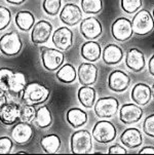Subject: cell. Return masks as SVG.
Returning <instances> with one entry per match:
<instances>
[{
	"label": "cell",
	"mask_w": 154,
	"mask_h": 155,
	"mask_svg": "<svg viewBox=\"0 0 154 155\" xmlns=\"http://www.w3.org/2000/svg\"><path fill=\"white\" fill-rule=\"evenodd\" d=\"M51 91L39 82H30L26 84L22 93V100L25 104L39 105L45 103L49 98Z\"/></svg>",
	"instance_id": "1"
},
{
	"label": "cell",
	"mask_w": 154,
	"mask_h": 155,
	"mask_svg": "<svg viewBox=\"0 0 154 155\" xmlns=\"http://www.w3.org/2000/svg\"><path fill=\"white\" fill-rule=\"evenodd\" d=\"M70 147L74 154L90 153L93 149V137L90 133L85 130L74 132L70 139Z\"/></svg>",
	"instance_id": "2"
},
{
	"label": "cell",
	"mask_w": 154,
	"mask_h": 155,
	"mask_svg": "<svg viewBox=\"0 0 154 155\" xmlns=\"http://www.w3.org/2000/svg\"><path fill=\"white\" fill-rule=\"evenodd\" d=\"M132 26L134 34L136 35H148L154 29V19L148 10L139 9L133 18Z\"/></svg>",
	"instance_id": "3"
},
{
	"label": "cell",
	"mask_w": 154,
	"mask_h": 155,
	"mask_svg": "<svg viewBox=\"0 0 154 155\" xmlns=\"http://www.w3.org/2000/svg\"><path fill=\"white\" fill-rule=\"evenodd\" d=\"M40 57L43 68L51 72L58 70L65 60V56L62 51L48 46L40 47Z\"/></svg>",
	"instance_id": "4"
},
{
	"label": "cell",
	"mask_w": 154,
	"mask_h": 155,
	"mask_svg": "<svg viewBox=\"0 0 154 155\" xmlns=\"http://www.w3.org/2000/svg\"><path fill=\"white\" fill-rule=\"evenodd\" d=\"M92 137L98 143H111L116 138V128L113 123L108 120H100L93 127Z\"/></svg>",
	"instance_id": "5"
},
{
	"label": "cell",
	"mask_w": 154,
	"mask_h": 155,
	"mask_svg": "<svg viewBox=\"0 0 154 155\" xmlns=\"http://www.w3.org/2000/svg\"><path fill=\"white\" fill-rule=\"evenodd\" d=\"M23 43L17 32H9L0 37V51L7 57L17 56L22 51Z\"/></svg>",
	"instance_id": "6"
},
{
	"label": "cell",
	"mask_w": 154,
	"mask_h": 155,
	"mask_svg": "<svg viewBox=\"0 0 154 155\" xmlns=\"http://www.w3.org/2000/svg\"><path fill=\"white\" fill-rule=\"evenodd\" d=\"M119 102L113 97H104L95 103V113L99 118H111L118 111Z\"/></svg>",
	"instance_id": "7"
},
{
	"label": "cell",
	"mask_w": 154,
	"mask_h": 155,
	"mask_svg": "<svg viewBox=\"0 0 154 155\" xmlns=\"http://www.w3.org/2000/svg\"><path fill=\"white\" fill-rule=\"evenodd\" d=\"M112 36L116 39L117 41H126L132 38L134 31H133L132 21H129L126 18H118L112 24L111 27Z\"/></svg>",
	"instance_id": "8"
},
{
	"label": "cell",
	"mask_w": 154,
	"mask_h": 155,
	"mask_svg": "<svg viewBox=\"0 0 154 155\" xmlns=\"http://www.w3.org/2000/svg\"><path fill=\"white\" fill-rule=\"evenodd\" d=\"M81 35L87 40L97 39L102 34V25L97 18L90 17L80 21L79 27Z\"/></svg>",
	"instance_id": "9"
},
{
	"label": "cell",
	"mask_w": 154,
	"mask_h": 155,
	"mask_svg": "<svg viewBox=\"0 0 154 155\" xmlns=\"http://www.w3.org/2000/svg\"><path fill=\"white\" fill-rule=\"evenodd\" d=\"M53 33V26L48 21H39L34 24L31 32V41L34 44H43L48 42Z\"/></svg>",
	"instance_id": "10"
},
{
	"label": "cell",
	"mask_w": 154,
	"mask_h": 155,
	"mask_svg": "<svg viewBox=\"0 0 154 155\" xmlns=\"http://www.w3.org/2000/svg\"><path fill=\"white\" fill-rule=\"evenodd\" d=\"M60 20L67 26H75L82 20V9L74 3H67L60 12Z\"/></svg>",
	"instance_id": "11"
},
{
	"label": "cell",
	"mask_w": 154,
	"mask_h": 155,
	"mask_svg": "<svg viewBox=\"0 0 154 155\" xmlns=\"http://www.w3.org/2000/svg\"><path fill=\"white\" fill-rule=\"evenodd\" d=\"M130 78L121 70H114L109 74L108 87L115 93H122L129 86Z\"/></svg>",
	"instance_id": "12"
},
{
	"label": "cell",
	"mask_w": 154,
	"mask_h": 155,
	"mask_svg": "<svg viewBox=\"0 0 154 155\" xmlns=\"http://www.w3.org/2000/svg\"><path fill=\"white\" fill-rule=\"evenodd\" d=\"M143 116V110L137 104L129 103L124 104L119 111V119L124 124H133L138 121Z\"/></svg>",
	"instance_id": "13"
},
{
	"label": "cell",
	"mask_w": 154,
	"mask_h": 155,
	"mask_svg": "<svg viewBox=\"0 0 154 155\" xmlns=\"http://www.w3.org/2000/svg\"><path fill=\"white\" fill-rule=\"evenodd\" d=\"M51 40L54 45L60 51H68L73 44V33L69 28L61 27L54 32Z\"/></svg>",
	"instance_id": "14"
},
{
	"label": "cell",
	"mask_w": 154,
	"mask_h": 155,
	"mask_svg": "<svg viewBox=\"0 0 154 155\" xmlns=\"http://www.w3.org/2000/svg\"><path fill=\"white\" fill-rule=\"evenodd\" d=\"M33 128L29 124V122L21 121L15 125L11 130V138L17 144L25 145L29 143L33 138Z\"/></svg>",
	"instance_id": "15"
},
{
	"label": "cell",
	"mask_w": 154,
	"mask_h": 155,
	"mask_svg": "<svg viewBox=\"0 0 154 155\" xmlns=\"http://www.w3.org/2000/svg\"><path fill=\"white\" fill-rule=\"evenodd\" d=\"M77 77L81 85H93L98 78V68L92 62L82 63L77 70Z\"/></svg>",
	"instance_id": "16"
},
{
	"label": "cell",
	"mask_w": 154,
	"mask_h": 155,
	"mask_svg": "<svg viewBox=\"0 0 154 155\" xmlns=\"http://www.w3.org/2000/svg\"><path fill=\"white\" fill-rule=\"evenodd\" d=\"M20 120V105L17 103L4 104L0 108V121L5 125H12Z\"/></svg>",
	"instance_id": "17"
},
{
	"label": "cell",
	"mask_w": 154,
	"mask_h": 155,
	"mask_svg": "<svg viewBox=\"0 0 154 155\" xmlns=\"http://www.w3.org/2000/svg\"><path fill=\"white\" fill-rule=\"evenodd\" d=\"M125 65L134 72H141L145 68V56L139 48H130L125 56Z\"/></svg>",
	"instance_id": "18"
},
{
	"label": "cell",
	"mask_w": 154,
	"mask_h": 155,
	"mask_svg": "<svg viewBox=\"0 0 154 155\" xmlns=\"http://www.w3.org/2000/svg\"><path fill=\"white\" fill-rule=\"evenodd\" d=\"M152 91L149 85L146 83H137L132 89V100L139 106H145L150 102Z\"/></svg>",
	"instance_id": "19"
},
{
	"label": "cell",
	"mask_w": 154,
	"mask_h": 155,
	"mask_svg": "<svg viewBox=\"0 0 154 155\" xmlns=\"http://www.w3.org/2000/svg\"><path fill=\"white\" fill-rule=\"evenodd\" d=\"M120 141L125 147L129 149L138 148L142 145V134L136 127H129L121 134Z\"/></svg>",
	"instance_id": "20"
},
{
	"label": "cell",
	"mask_w": 154,
	"mask_h": 155,
	"mask_svg": "<svg viewBox=\"0 0 154 155\" xmlns=\"http://www.w3.org/2000/svg\"><path fill=\"white\" fill-rule=\"evenodd\" d=\"M103 61L107 65H116L119 62H121L123 58V51L122 49L116 44H108L105 46L103 52H102Z\"/></svg>",
	"instance_id": "21"
},
{
	"label": "cell",
	"mask_w": 154,
	"mask_h": 155,
	"mask_svg": "<svg viewBox=\"0 0 154 155\" xmlns=\"http://www.w3.org/2000/svg\"><path fill=\"white\" fill-rule=\"evenodd\" d=\"M80 54L87 62L98 61L102 54L100 43L96 42L93 40H88L87 42L83 43V45L81 46Z\"/></svg>",
	"instance_id": "22"
},
{
	"label": "cell",
	"mask_w": 154,
	"mask_h": 155,
	"mask_svg": "<svg viewBox=\"0 0 154 155\" xmlns=\"http://www.w3.org/2000/svg\"><path fill=\"white\" fill-rule=\"evenodd\" d=\"M26 84H27V79L24 73L14 71L8 79V93L15 96H19L23 93Z\"/></svg>",
	"instance_id": "23"
},
{
	"label": "cell",
	"mask_w": 154,
	"mask_h": 155,
	"mask_svg": "<svg viewBox=\"0 0 154 155\" xmlns=\"http://www.w3.org/2000/svg\"><path fill=\"white\" fill-rule=\"evenodd\" d=\"M96 89L90 85H82L78 89L77 98L79 103L85 108H92L96 103Z\"/></svg>",
	"instance_id": "24"
},
{
	"label": "cell",
	"mask_w": 154,
	"mask_h": 155,
	"mask_svg": "<svg viewBox=\"0 0 154 155\" xmlns=\"http://www.w3.org/2000/svg\"><path fill=\"white\" fill-rule=\"evenodd\" d=\"M66 120L72 127L77 128L87 123V114L80 108H71L66 113Z\"/></svg>",
	"instance_id": "25"
},
{
	"label": "cell",
	"mask_w": 154,
	"mask_h": 155,
	"mask_svg": "<svg viewBox=\"0 0 154 155\" xmlns=\"http://www.w3.org/2000/svg\"><path fill=\"white\" fill-rule=\"evenodd\" d=\"M15 25L22 31H29L35 24V17L28 10H21L15 15Z\"/></svg>",
	"instance_id": "26"
},
{
	"label": "cell",
	"mask_w": 154,
	"mask_h": 155,
	"mask_svg": "<svg viewBox=\"0 0 154 155\" xmlns=\"http://www.w3.org/2000/svg\"><path fill=\"white\" fill-rule=\"evenodd\" d=\"M40 146L45 153H57L60 150V148H61V139L57 135L44 136L40 140Z\"/></svg>",
	"instance_id": "27"
},
{
	"label": "cell",
	"mask_w": 154,
	"mask_h": 155,
	"mask_svg": "<svg viewBox=\"0 0 154 155\" xmlns=\"http://www.w3.org/2000/svg\"><path fill=\"white\" fill-rule=\"evenodd\" d=\"M34 121L36 125L40 128H46L53 122V116L48 106H41L38 110H36Z\"/></svg>",
	"instance_id": "28"
},
{
	"label": "cell",
	"mask_w": 154,
	"mask_h": 155,
	"mask_svg": "<svg viewBox=\"0 0 154 155\" xmlns=\"http://www.w3.org/2000/svg\"><path fill=\"white\" fill-rule=\"evenodd\" d=\"M57 78L63 83H72L76 79L77 72L74 66L71 64H65L57 71Z\"/></svg>",
	"instance_id": "29"
},
{
	"label": "cell",
	"mask_w": 154,
	"mask_h": 155,
	"mask_svg": "<svg viewBox=\"0 0 154 155\" xmlns=\"http://www.w3.org/2000/svg\"><path fill=\"white\" fill-rule=\"evenodd\" d=\"M103 8L102 0H81V9L84 14L97 15Z\"/></svg>",
	"instance_id": "30"
},
{
	"label": "cell",
	"mask_w": 154,
	"mask_h": 155,
	"mask_svg": "<svg viewBox=\"0 0 154 155\" xmlns=\"http://www.w3.org/2000/svg\"><path fill=\"white\" fill-rule=\"evenodd\" d=\"M36 110L33 105L23 104L20 105V120L24 122H31L34 120Z\"/></svg>",
	"instance_id": "31"
},
{
	"label": "cell",
	"mask_w": 154,
	"mask_h": 155,
	"mask_svg": "<svg viewBox=\"0 0 154 155\" xmlns=\"http://www.w3.org/2000/svg\"><path fill=\"white\" fill-rule=\"evenodd\" d=\"M62 0H43L42 8L48 15H57L60 14Z\"/></svg>",
	"instance_id": "32"
},
{
	"label": "cell",
	"mask_w": 154,
	"mask_h": 155,
	"mask_svg": "<svg viewBox=\"0 0 154 155\" xmlns=\"http://www.w3.org/2000/svg\"><path fill=\"white\" fill-rule=\"evenodd\" d=\"M121 8L126 14H135L142 6V0H120Z\"/></svg>",
	"instance_id": "33"
},
{
	"label": "cell",
	"mask_w": 154,
	"mask_h": 155,
	"mask_svg": "<svg viewBox=\"0 0 154 155\" xmlns=\"http://www.w3.org/2000/svg\"><path fill=\"white\" fill-rule=\"evenodd\" d=\"M11 21V12L5 6L0 5V31L4 30L9 26Z\"/></svg>",
	"instance_id": "34"
},
{
	"label": "cell",
	"mask_w": 154,
	"mask_h": 155,
	"mask_svg": "<svg viewBox=\"0 0 154 155\" xmlns=\"http://www.w3.org/2000/svg\"><path fill=\"white\" fill-rule=\"evenodd\" d=\"M12 72L14 71L9 68H0V89H3L6 93H8V79Z\"/></svg>",
	"instance_id": "35"
},
{
	"label": "cell",
	"mask_w": 154,
	"mask_h": 155,
	"mask_svg": "<svg viewBox=\"0 0 154 155\" xmlns=\"http://www.w3.org/2000/svg\"><path fill=\"white\" fill-rule=\"evenodd\" d=\"M143 130L147 136L154 138V113L146 117L143 123Z\"/></svg>",
	"instance_id": "36"
},
{
	"label": "cell",
	"mask_w": 154,
	"mask_h": 155,
	"mask_svg": "<svg viewBox=\"0 0 154 155\" xmlns=\"http://www.w3.org/2000/svg\"><path fill=\"white\" fill-rule=\"evenodd\" d=\"M12 141L8 137H1L0 138V154L10 153L12 149Z\"/></svg>",
	"instance_id": "37"
},
{
	"label": "cell",
	"mask_w": 154,
	"mask_h": 155,
	"mask_svg": "<svg viewBox=\"0 0 154 155\" xmlns=\"http://www.w3.org/2000/svg\"><path fill=\"white\" fill-rule=\"evenodd\" d=\"M108 153L109 154H125L126 153V149L123 148V147L120 145H118V144H115V145L109 147Z\"/></svg>",
	"instance_id": "38"
},
{
	"label": "cell",
	"mask_w": 154,
	"mask_h": 155,
	"mask_svg": "<svg viewBox=\"0 0 154 155\" xmlns=\"http://www.w3.org/2000/svg\"><path fill=\"white\" fill-rule=\"evenodd\" d=\"M7 93L3 89H0V108L3 106L4 104L7 103Z\"/></svg>",
	"instance_id": "39"
},
{
	"label": "cell",
	"mask_w": 154,
	"mask_h": 155,
	"mask_svg": "<svg viewBox=\"0 0 154 155\" xmlns=\"http://www.w3.org/2000/svg\"><path fill=\"white\" fill-rule=\"evenodd\" d=\"M139 153L140 154H154V147H150V146L144 147V148H142L139 151Z\"/></svg>",
	"instance_id": "40"
},
{
	"label": "cell",
	"mask_w": 154,
	"mask_h": 155,
	"mask_svg": "<svg viewBox=\"0 0 154 155\" xmlns=\"http://www.w3.org/2000/svg\"><path fill=\"white\" fill-rule=\"evenodd\" d=\"M148 70H149L150 74L154 76V54H152V57L150 58L149 62H148Z\"/></svg>",
	"instance_id": "41"
},
{
	"label": "cell",
	"mask_w": 154,
	"mask_h": 155,
	"mask_svg": "<svg viewBox=\"0 0 154 155\" xmlns=\"http://www.w3.org/2000/svg\"><path fill=\"white\" fill-rule=\"evenodd\" d=\"M8 3L10 4H14V5H21L23 4L24 2L26 1V0H6Z\"/></svg>",
	"instance_id": "42"
},
{
	"label": "cell",
	"mask_w": 154,
	"mask_h": 155,
	"mask_svg": "<svg viewBox=\"0 0 154 155\" xmlns=\"http://www.w3.org/2000/svg\"><path fill=\"white\" fill-rule=\"evenodd\" d=\"M151 91H152V96H153V98H154V84L152 86V88H151Z\"/></svg>",
	"instance_id": "43"
},
{
	"label": "cell",
	"mask_w": 154,
	"mask_h": 155,
	"mask_svg": "<svg viewBox=\"0 0 154 155\" xmlns=\"http://www.w3.org/2000/svg\"><path fill=\"white\" fill-rule=\"evenodd\" d=\"M18 153H19V154H24V153H26V152L25 151H20V152H18Z\"/></svg>",
	"instance_id": "44"
},
{
	"label": "cell",
	"mask_w": 154,
	"mask_h": 155,
	"mask_svg": "<svg viewBox=\"0 0 154 155\" xmlns=\"http://www.w3.org/2000/svg\"><path fill=\"white\" fill-rule=\"evenodd\" d=\"M153 19H154V9H153Z\"/></svg>",
	"instance_id": "45"
}]
</instances>
